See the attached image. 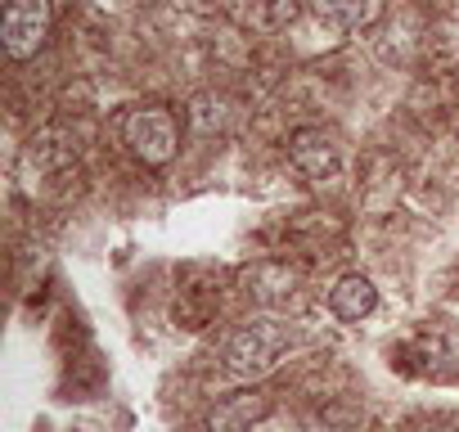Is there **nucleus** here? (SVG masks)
I'll use <instances>...</instances> for the list:
<instances>
[{
    "instance_id": "9",
    "label": "nucleus",
    "mask_w": 459,
    "mask_h": 432,
    "mask_svg": "<svg viewBox=\"0 0 459 432\" xmlns=\"http://www.w3.org/2000/svg\"><path fill=\"white\" fill-rule=\"evenodd\" d=\"M293 14H298L293 0H253V19H257L262 28H284Z\"/></svg>"
},
{
    "instance_id": "8",
    "label": "nucleus",
    "mask_w": 459,
    "mask_h": 432,
    "mask_svg": "<svg viewBox=\"0 0 459 432\" xmlns=\"http://www.w3.org/2000/svg\"><path fill=\"white\" fill-rule=\"evenodd\" d=\"M311 14L333 32H360L374 23L378 0H311Z\"/></svg>"
},
{
    "instance_id": "3",
    "label": "nucleus",
    "mask_w": 459,
    "mask_h": 432,
    "mask_svg": "<svg viewBox=\"0 0 459 432\" xmlns=\"http://www.w3.org/2000/svg\"><path fill=\"white\" fill-rule=\"evenodd\" d=\"M55 28V0H10L5 5V23H0V41H5L10 59H32Z\"/></svg>"
},
{
    "instance_id": "6",
    "label": "nucleus",
    "mask_w": 459,
    "mask_h": 432,
    "mask_svg": "<svg viewBox=\"0 0 459 432\" xmlns=\"http://www.w3.org/2000/svg\"><path fill=\"white\" fill-rule=\"evenodd\" d=\"M266 414H271V401L257 387H248V392H235L207 410V432H253Z\"/></svg>"
},
{
    "instance_id": "7",
    "label": "nucleus",
    "mask_w": 459,
    "mask_h": 432,
    "mask_svg": "<svg viewBox=\"0 0 459 432\" xmlns=\"http://www.w3.org/2000/svg\"><path fill=\"white\" fill-rule=\"evenodd\" d=\"M378 307V289L369 275H342L333 289H329V311L347 324H360L369 311Z\"/></svg>"
},
{
    "instance_id": "5",
    "label": "nucleus",
    "mask_w": 459,
    "mask_h": 432,
    "mask_svg": "<svg viewBox=\"0 0 459 432\" xmlns=\"http://www.w3.org/2000/svg\"><path fill=\"white\" fill-rule=\"evenodd\" d=\"M298 284H302V275H298L289 262H257V266L244 271V293H248V302H257L262 311L289 307V302L298 298Z\"/></svg>"
},
{
    "instance_id": "4",
    "label": "nucleus",
    "mask_w": 459,
    "mask_h": 432,
    "mask_svg": "<svg viewBox=\"0 0 459 432\" xmlns=\"http://www.w3.org/2000/svg\"><path fill=\"white\" fill-rule=\"evenodd\" d=\"M289 162L307 180H333L342 171V149L325 126H298L289 131Z\"/></svg>"
},
{
    "instance_id": "2",
    "label": "nucleus",
    "mask_w": 459,
    "mask_h": 432,
    "mask_svg": "<svg viewBox=\"0 0 459 432\" xmlns=\"http://www.w3.org/2000/svg\"><path fill=\"white\" fill-rule=\"evenodd\" d=\"M117 135L126 144V153L144 167H167L176 153H180V122L171 108L162 104H140V108H126L117 117Z\"/></svg>"
},
{
    "instance_id": "1",
    "label": "nucleus",
    "mask_w": 459,
    "mask_h": 432,
    "mask_svg": "<svg viewBox=\"0 0 459 432\" xmlns=\"http://www.w3.org/2000/svg\"><path fill=\"white\" fill-rule=\"evenodd\" d=\"M293 338H298L293 324L280 320L275 311L253 315L248 324H239L235 333L225 338V351H221L225 374L239 378V383H262L266 374L280 369V360H284V351L293 347Z\"/></svg>"
},
{
    "instance_id": "10",
    "label": "nucleus",
    "mask_w": 459,
    "mask_h": 432,
    "mask_svg": "<svg viewBox=\"0 0 459 432\" xmlns=\"http://www.w3.org/2000/svg\"><path fill=\"white\" fill-rule=\"evenodd\" d=\"M432 432H459V428H432Z\"/></svg>"
}]
</instances>
